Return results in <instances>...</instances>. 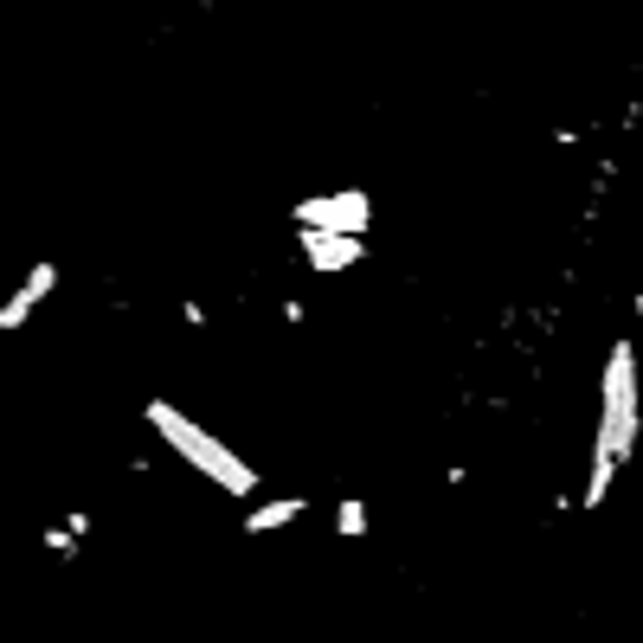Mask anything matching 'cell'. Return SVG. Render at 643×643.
Wrapping results in <instances>:
<instances>
[{"label": "cell", "instance_id": "1", "mask_svg": "<svg viewBox=\"0 0 643 643\" xmlns=\"http://www.w3.org/2000/svg\"><path fill=\"white\" fill-rule=\"evenodd\" d=\"M637 444H643V361L637 341L618 335L606 347V367H599V425H592V470H586L579 508H606Z\"/></svg>", "mask_w": 643, "mask_h": 643}, {"label": "cell", "instance_id": "6", "mask_svg": "<svg viewBox=\"0 0 643 643\" xmlns=\"http://www.w3.org/2000/svg\"><path fill=\"white\" fill-rule=\"evenodd\" d=\"M309 515V495H258L251 508H245V534L258 540V534H277V528H297Z\"/></svg>", "mask_w": 643, "mask_h": 643}, {"label": "cell", "instance_id": "8", "mask_svg": "<svg viewBox=\"0 0 643 643\" xmlns=\"http://www.w3.org/2000/svg\"><path fill=\"white\" fill-rule=\"evenodd\" d=\"M39 540H45V554H52V560H77V547H84V540H77L65 522H58V528H45Z\"/></svg>", "mask_w": 643, "mask_h": 643}, {"label": "cell", "instance_id": "3", "mask_svg": "<svg viewBox=\"0 0 643 643\" xmlns=\"http://www.w3.org/2000/svg\"><path fill=\"white\" fill-rule=\"evenodd\" d=\"M290 226H322V232H374V193L367 187H329V193H303L290 206Z\"/></svg>", "mask_w": 643, "mask_h": 643}, {"label": "cell", "instance_id": "4", "mask_svg": "<svg viewBox=\"0 0 643 643\" xmlns=\"http://www.w3.org/2000/svg\"><path fill=\"white\" fill-rule=\"evenodd\" d=\"M297 251L315 277H341V270L367 265V238L361 232H322V226H297Z\"/></svg>", "mask_w": 643, "mask_h": 643}, {"label": "cell", "instance_id": "7", "mask_svg": "<svg viewBox=\"0 0 643 643\" xmlns=\"http://www.w3.org/2000/svg\"><path fill=\"white\" fill-rule=\"evenodd\" d=\"M374 534V508L361 495H335V540H367Z\"/></svg>", "mask_w": 643, "mask_h": 643}, {"label": "cell", "instance_id": "10", "mask_svg": "<svg viewBox=\"0 0 643 643\" xmlns=\"http://www.w3.org/2000/svg\"><path fill=\"white\" fill-rule=\"evenodd\" d=\"M631 315H637V322H643V290H637V297H631Z\"/></svg>", "mask_w": 643, "mask_h": 643}, {"label": "cell", "instance_id": "5", "mask_svg": "<svg viewBox=\"0 0 643 643\" xmlns=\"http://www.w3.org/2000/svg\"><path fill=\"white\" fill-rule=\"evenodd\" d=\"M58 277H65V270L52 265V258H39V265L26 270L20 283H13V297L0 303V335H20V329H26V322L39 315V303H45V297L58 290Z\"/></svg>", "mask_w": 643, "mask_h": 643}, {"label": "cell", "instance_id": "9", "mask_svg": "<svg viewBox=\"0 0 643 643\" xmlns=\"http://www.w3.org/2000/svg\"><path fill=\"white\" fill-rule=\"evenodd\" d=\"M283 322H290V329H303V322H309V309L297 303V297H283Z\"/></svg>", "mask_w": 643, "mask_h": 643}, {"label": "cell", "instance_id": "2", "mask_svg": "<svg viewBox=\"0 0 643 643\" xmlns=\"http://www.w3.org/2000/svg\"><path fill=\"white\" fill-rule=\"evenodd\" d=\"M142 425L161 438V451L187 463L193 476H206V483H213V490H226L232 502H258L265 476H258L245 457L232 451L226 438H213V431H206L193 412H181L174 399H149V406H142Z\"/></svg>", "mask_w": 643, "mask_h": 643}]
</instances>
